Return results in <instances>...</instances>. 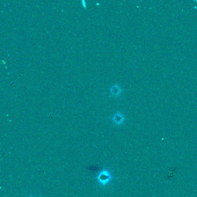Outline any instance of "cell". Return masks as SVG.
<instances>
[{
  "label": "cell",
  "instance_id": "2",
  "mask_svg": "<svg viewBox=\"0 0 197 197\" xmlns=\"http://www.w3.org/2000/svg\"><path fill=\"white\" fill-rule=\"evenodd\" d=\"M112 120L115 124H120L123 122L124 117L121 113H118L112 117Z\"/></svg>",
  "mask_w": 197,
  "mask_h": 197
},
{
  "label": "cell",
  "instance_id": "3",
  "mask_svg": "<svg viewBox=\"0 0 197 197\" xmlns=\"http://www.w3.org/2000/svg\"><path fill=\"white\" fill-rule=\"evenodd\" d=\"M110 92L113 95L117 96L121 93V89L117 85H114L111 87Z\"/></svg>",
  "mask_w": 197,
  "mask_h": 197
},
{
  "label": "cell",
  "instance_id": "1",
  "mask_svg": "<svg viewBox=\"0 0 197 197\" xmlns=\"http://www.w3.org/2000/svg\"><path fill=\"white\" fill-rule=\"evenodd\" d=\"M98 182L102 186H107L112 179V176L107 169H103L101 171L97 176Z\"/></svg>",
  "mask_w": 197,
  "mask_h": 197
},
{
  "label": "cell",
  "instance_id": "4",
  "mask_svg": "<svg viewBox=\"0 0 197 197\" xmlns=\"http://www.w3.org/2000/svg\"><path fill=\"white\" fill-rule=\"evenodd\" d=\"M82 3H83V6H84L85 7H86V4H85V1H84V0H83V1H82Z\"/></svg>",
  "mask_w": 197,
  "mask_h": 197
}]
</instances>
